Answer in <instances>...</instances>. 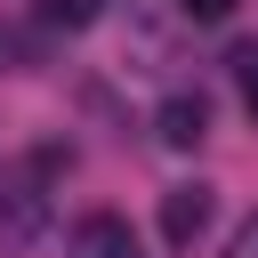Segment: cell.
<instances>
[{
	"instance_id": "obj_1",
	"label": "cell",
	"mask_w": 258,
	"mask_h": 258,
	"mask_svg": "<svg viewBox=\"0 0 258 258\" xmlns=\"http://www.w3.org/2000/svg\"><path fill=\"white\" fill-rule=\"evenodd\" d=\"M73 258H145V250H137L129 218L97 210V218H81V226H73Z\"/></svg>"
},
{
	"instance_id": "obj_2",
	"label": "cell",
	"mask_w": 258,
	"mask_h": 258,
	"mask_svg": "<svg viewBox=\"0 0 258 258\" xmlns=\"http://www.w3.org/2000/svg\"><path fill=\"white\" fill-rule=\"evenodd\" d=\"M153 129H161L169 153H194V145L210 137V105H202V97H169V105L153 113Z\"/></svg>"
},
{
	"instance_id": "obj_3",
	"label": "cell",
	"mask_w": 258,
	"mask_h": 258,
	"mask_svg": "<svg viewBox=\"0 0 258 258\" xmlns=\"http://www.w3.org/2000/svg\"><path fill=\"white\" fill-rule=\"evenodd\" d=\"M202 226H210V185H169V194H161V234L185 250Z\"/></svg>"
},
{
	"instance_id": "obj_4",
	"label": "cell",
	"mask_w": 258,
	"mask_h": 258,
	"mask_svg": "<svg viewBox=\"0 0 258 258\" xmlns=\"http://www.w3.org/2000/svg\"><path fill=\"white\" fill-rule=\"evenodd\" d=\"M40 16H48L56 32H89V24L105 16V0H40Z\"/></svg>"
},
{
	"instance_id": "obj_5",
	"label": "cell",
	"mask_w": 258,
	"mask_h": 258,
	"mask_svg": "<svg viewBox=\"0 0 258 258\" xmlns=\"http://www.w3.org/2000/svg\"><path fill=\"white\" fill-rule=\"evenodd\" d=\"M234 81H242V97H250V113H258V40L234 48Z\"/></svg>"
},
{
	"instance_id": "obj_6",
	"label": "cell",
	"mask_w": 258,
	"mask_h": 258,
	"mask_svg": "<svg viewBox=\"0 0 258 258\" xmlns=\"http://www.w3.org/2000/svg\"><path fill=\"white\" fill-rule=\"evenodd\" d=\"M242 0H185V16H202V24H218V16H234Z\"/></svg>"
},
{
	"instance_id": "obj_7",
	"label": "cell",
	"mask_w": 258,
	"mask_h": 258,
	"mask_svg": "<svg viewBox=\"0 0 258 258\" xmlns=\"http://www.w3.org/2000/svg\"><path fill=\"white\" fill-rule=\"evenodd\" d=\"M234 258H258V218L242 226V242H234Z\"/></svg>"
}]
</instances>
